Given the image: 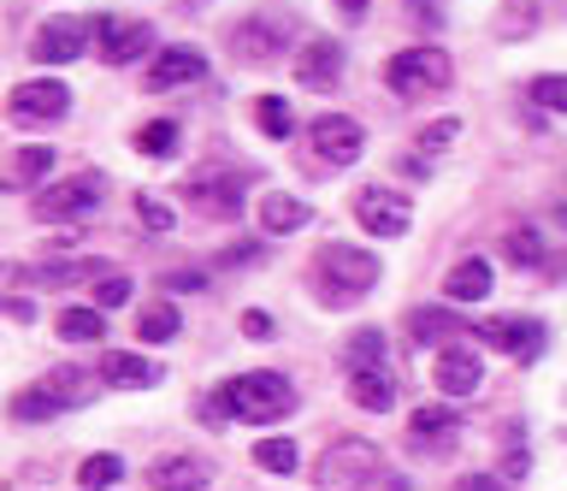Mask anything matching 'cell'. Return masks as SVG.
<instances>
[{"mask_svg": "<svg viewBox=\"0 0 567 491\" xmlns=\"http://www.w3.org/2000/svg\"><path fill=\"white\" fill-rule=\"evenodd\" d=\"M432 379H437L443 397H478V385H485V361H478L467 344H443L437 361H432Z\"/></svg>", "mask_w": 567, "mask_h": 491, "instance_id": "cell-12", "label": "cell"}, {"mask_svg": "<svg viewBox=\"0 0 567 491\" xmlns=\"http://www.w3.org/2000/svg\"><path fill=\"white\" fill-rule=\"evenodd\" d=\"M136 149L148 154V161H166V154L177 149V125H172V119H154V125H142V131H136Z\"/></svg>", "mask_w": 567, "mask_h": 491, "instance_id": "cell-33", "label": "cell"}, {"mask_svg": "<svg viewBox=\"0 0 567 491\" xmlns=\"http://www.w3.org/2000/svg\"><path fill=\"white\" fill-rule=\"evenodd\" d=\"M243 331H248V338H255V344H266V338H272V314L248 308V314H243Z\"/></svg>", "mask_w": 567, "mask_h": 491, "instance_id": "cell-41", "label": "cell"}, {"mask_svg": "<svg viewBox=\"0 0 567 491\" xmlns=\"http://www.w3.org/2000/svg\"><path fill=\"white\" fill-rule=\"evenodd\" d=\"M207 72V60L195 48H159L154 65H148V90H172V83H195Z\"/></svg>", "mask_w": 567, "mask_h": 491, "instance_id": "cell-20", "label": "cell"}, {"mask_svg": "<svg viewBox=\"0 0 567 491\" xmlns=\"http://www.w3.org/2000/svg\"><path fill=\"white\" fill-rule=\"evenodd\" d=\"M118 480H124V462H118L113 450L89 456V462L78 468V485H83V491H106V485H118Z\"/></svg>", "mask_w": 567, "mask_h": 491, "instance_id": "cell-31", "label": "cell"}, {"mask_svg": "<svg viewBox=\"0 0 567 491\" xmlns=\"http://www.w3.org/2000/svg\"><path fill=\"white\" fill-rule=\"evenodd\" d=\"M503 255L514 260V267H544V237L532 232V225H514V232H503Z\"/></svg>", "mask_w": 567, "mask_h": 491, "instance_id": "cell-29", "label": "cell"}, {"mask_svg": "<svg viewBox=\"0 0 567 491\" xmlns=\"http://www.w3.org/2000/svg\"><path fill=\"white\" fill-rule=\"evenodd\" d=\"M308 219H313V214H308V202H301V196H284V190H278V196H266V202H260V225H266V237L301 232Z\"/></svg>", "mask_w": 567, "mask_h": 491, "instance_id": "cell-23", "label": "cell"}, {"mask_svg": "<svg viewBox=\"0 0 567 491\" xmlns=\"http://www.w3.org/2000/svg\"><path fill=\"white\" fill-rule=\"evenodd\" d=\"M538 24V12L532 7H503V19H496V30H503V37H514V30H532Z\"/></svg>", "mask_w": 567, "mask_h": 491, "instance_id": "cell-40", "label": "cell"}, {"mask_svg": "<svg viewBox=\"0 0 567 491\" xmlns=\"http://www.w3.org/2000/svg\"><path fill=\"white\" fill-rule=\"evenodd\" d=\"M526 95L538 101V108H549V113H567V78H561V72L532 78V83H526Z\"/></svg>", "mask_w": 567, "mask_h": 491, "instance_id": "cell-36", "label": "cell"}, {"mask_svg": "<svg viewBox=\"0 0 567 491\" xmlns=\"http://www.w3.org/2000/svg\"><path fill=\"white\" fill-rule=\"evenodd\" d=\"M296 37V19L290 12H266V19H243L237 30H230V54L248 60V65H266L278 60V48Z\"/></svg>", "mask_w": 567, "mask_h": 491, "instance_id": "cell-6", "label": "cell"}, {"mask_svg": "<svg viewBox=\"0 0 567 491\" xmlns=\"http://www.w3.org/2000/svg\"><path fill=\"white\" fill-rule=\"evenodd\" d=\"M443 296H450V303H485V296H491V260L485 255L455 260L450 278H443Z\"/></svg>", "mask_w": 567, "mask_h": 491, "instance_id": "cell-21", "label": "cell"}, {"mask_svg": "<svg viewBox=\"0 0 567 491\" xmlns=\"http://www.w3.org/2000/svg\"><path fill=\"white\" fill-rule=\"evenodd\" d=\"M136 338L142 344H172L177 338V308L172 303H148V308H142V320H136Z\"/></svg>", "mask_w": 567, "mask_h": 491, "instance_id": "cell-30", "label": "cell"}, {"mask_svg": "<svg viewBox=\"0 0 567 491\" xmlns=\"http://www.w3.org/2000/svg\"><path fill=\"white\" fill-rule=\"evenodd\" d=\"M408 331H414L420 349H425V344L443 349V344H455V331H467V326H461L450 308H414V314H408Z\"/></svg>", "mask_w": 567, "mask_h": 491, "instance_id": "cell-24", "label": "cell"}, {"mask_svg": "<svg viewBox=\"0 0 567 491\" xmlns=\"http://www.w3.org/2000/svg\"><path fill=\"white\" fill-rule=\"evenodd\" d=\"M101 30H95V48H101V60L106 65H131V60H142L154 48V30L142 24V19H95Z\"/></svg>", "mask_w": 567, "mask_h": 491, "instance_id": "cell-13", "label": "cell"}, {"mask_svg": "<svg viewBox=\"0 0 567 491\" xmlns=\"http://www.w3.org/2000/svg\"><path fill=\"white\" fill-rule=\"evenodd\" d=\"M219 260H225V267H248V260H260V249H255V243H248V249H225Z\"/></svg>", "mask_w": 567, "mask_h": 491, "instance_id": "cell-45", "label": "cell"}, {"mask_svg": "<svg viewBox=\"0 0 567 491\" xmlns=\"http://www.w3.org/2000/svg\"><path fill=\"white\" fill-rule=\"evenodd\" d=\"M349 397H354V409L384 415V409H396V379L384 367H349Z\"/></svg>", "mask_w": 567, "mask_h": 491, "instance_id": "cell-18", "label": "cell"}, {"mask_svg": "<svg viewBox=\"0 0 567 491\" xmlns=\"http://www.w3.org/2000/svg\"><path fill=\"white\" fill-rule=\"evenodd\" d=\"M255 125H260L266 136H272V143H290V136H296V113H290V101H284V95H260V101H255Z\"/></svg>", "mask_w": 567, "mask_h": 491, "instance_id": "cell-26", "label": "cell"}, {"mask_svg": "<svg viewBox=\"0 0 567 491\" xmlns=\"http://www.w3.org/2000/svg\"><path fill=\"white\" fill-rule=\"evenodd\" d=\"M508 480H491V473H473V480H461L455 491H503Z\"/></svg>", "mask_w": 567, "mask_h": 491, "instance_id": "cell-44", "label": "cell"}, {"mask_svg": "<svg viewBox=\"0 0 567 491\" xmlns=\"http://www.w3.org/2000/svg\"><path fill=\"white\" fill-rule=\"evenodd\" d=\"M337 78H343V48H337V42L296 48V83H308V90H331Z\"/></svg>", "mask_w": 567, "mask_h": 491, "instance_id": "cell-16", "label": "cell"}, {"mask_svg": "<svg viewBox=\"0 0 567 491\" xmlns=\"http://www.w3.org/2000/svg\"><path fill=\"white\" fill-rule=\"evenodd\" d=\"M95 379L101 374H83V367H53L42 379V391L60 402V409H89V402H95Z\"/></svg>", "mask_w": 567, "mask_h": 491, "instance_id": "cell-22", "label": "cell"}, {"mask_svg": "<svg viewBox=\"0 0 567 491\" xmlns=\"http://www.w3.org/2000/svg\"><path fill=\"white\" fill-rule=\"evenodd\" d=\"M455 438H461V415L455 409H414V420H408V444H414L420 456L455 450Z\"/></svg>", "mask_w": 567, "mask_h": 491, "instance_id": "cell-15", "label": "cell"}, {"mask_svg": "<svg viewBox=\"0 0 567 491\" xmlns=\"http://www.w3.org/2000/svg\"><path fill=\"white\" fill-rule=\"evenodd\" d=\"M53 331H60L65 344H95L106 331V320H101V308H65L60 320H53Z\"/></svg>", "mask_w": 567, "mask_h": 491, "instance_id": "cell-28", "label": "cell"}, {"mask_svg": "<svg viewBox=\"0 0 567 491\" xmlns=\"http://www.w3.org/2000/svg\"><path fill=\"white\" fill-rule=\"evenodd\" d=\"M354 219L367 225L372 237H402L408 225H414V207H408V196L402 190H361V196H354Z\"/></svg>", "mask_w": 567, "mask_h": 491, "instance_id": "cell-11", "label": "cell"}, {"mask_svg": "<svg viewBox=\"0 0 567 491\" xmlns=\"http://www.w3.org/2000/svg\"><path fill=\"white\" fill-rule=\"evenodd\" d=\"M473 331H478V344L503 349V356H514V361H538L544 356V320H485Z\"/></svg>", "mask_w": 567, "mask_h": 491, "instance_id": "cell-14", "label": "cell"}, {"mask_svg": "<svg viewBox=\"0 0 567 491\" xmlns=\"http://www.w3.org/2000/svg\"><path fill=\"white\" fill-rule=\"evenodd\" d=\"M131 303V278L124 273H106L101 285H95V308H124Z\"/></svg>", "mask_w": 567, "mask_h": 491, "instance_id": "cell-37", "label": "cell"}, {"mask_svg": "<svg viewBox=\"0 0 567 491\" xmlns=\"http://www.w3.org/2000/svg\"><path fill=\"white\" fill-rule=\"evenodd\" d=\"M207 462H195V456H159L148 468V485L154 491H207Z\"/></svg>", "mask_w": 567, "mask_h": 491, "instance_id": "cell-19", "label": "cell"}, {"mask_svg": "<svg viewBox=\"0 0 567 491\" xmlns=\"http://www.w3.org/2000/svg\"><path fill=\"white\" fill-rule=\"evenodd\" d=\"M106 196V178L101 172H78V178H65V184H48L42 196H35V219H83V214H95Z\"/></svg>", "mask_w": 567, "mask_h": 491, "instance_id": "cell-5", "label": "cell"}, {"mask_svg": "<svg viewBox=\"0 0 567 491\" xmlns=\"http://www.w3.org/2000/svg\"><path fill=\"white\" fill-rule=\"evenodd\" d=\"M95 30H101V24H89V19H48V24L30 37V60H42V65L78 60L83 48L95 42Z\"/></svg>", "mask_w": 567, "mask_h": 491, "instance_id": "cell-9", "label": "cell"}, {"mask_svg": "<svg viewBox=\"0 0 567 491\" xmlns=\"http://www.w3.org/2000/svg\"><path fill=\"white\" fill-rule=\"evenodd\" d=\"M313 278H319V303L349 308L379 285V255L354 249V243H326V249L313 255Z\"/></svg>", "mask_w": 567, "mask_h": 491, "instance_id": "cell-1", "label": "cell"}, {"mask_svg": "<svg viewBox=\"0 0 567 491\" xmlns=\"http://www.w3.org/2000/svg\"><path fill=\"white\" fill-rule=\"evenodd\" d=\"M308 136H313V154L326 166H354L367 154V131H361V119H349V113H319L308 125Z\"/></svg>", "mask_w": 567, "mask_h": 491, "instance_id": "cell-7", "label": "cell"}, {"mask_svg": "<svg viewBox=\"0 0 567 491\" xmlns=\"http://www.w3.org/2000/svg\"><path fill=\"white\" fill-rule=\"evenodd\" d=\"M538 273H544V278H556V285H561V278H567V255H549Z\"/></svg>", "mask_w": 567, "mask_h": 491, "instance_id": "cell-46", "label": "cell"}, {"mask_svg": "<svg viewBox=\"0 0 567 491\" xmlns=\"http://www.w3.org/2000/svg\"><path fill=\"white\" fill-rule=\"evenodd\" d=\"M95 374H101L106 385H118V391H148V385H159V367L142 361V356H131V349H106Z\"/></svg>", "mask_w": 567, "mask_h": 491, "instance_id": "cell-17", "label": "cell"}, {"mask_svg": "<svg viewBox=\"0 0 567 491\" xmlns=\"http://www.w3.org/2000/svg\"><path fill=\"white\" fill-rule=\"evenodd\" d=\"M337 7H343V19H367L372 0H337Z\"/></svg>", "mask_w": 567, "mask_h": 491, "instance_id": "cell-48", "label": "cell"}, {"mask_svg": "<svg viewBox=\"0 0 567 491\" xmlns=\"http://www.w3.org/2000/svg\"><path fill=\"white\" fill-rule=\"evenodd\" d=\"M159 285L184 296V290H207V278H202V273H166V278H159Z\"/></svg>", "mask_w": 567, "mask_h": 491, "instance_id": "cell-42", "label": "cell"}, {"mask_svg": "<svg viewBox=\"0 0 567 491\" xmlns=\"http://www.w3.org/2000/svg\"><path fill=\"white\" fill-rule=\"evenodd\" d=\"M219 402L237 420H248V427H266V420H278V415H290L296 409V385L284 379V374H237V379H225V391Z\"/></svg>", "mask_w": 567, "mask_h": 491, "instance_id": "cell-2", "label": "cell"}, {"mask_svg": "<svg viewBox=\"0 0 567 491\" xmlns=\"http://www.w3.org/2000/svg\"><path fill=\"white\" fill-rule=\"evenodd\" d=\"M526 468H532V456H526V444L503 456V480H526Z\"/></svg>", "mask_w": 567, "mask_h": 491, "instance_id": "cell-43", "label": "cell"}, {"mask_svg": "<svg viewBox=\"0 0 567 491\" xmlns=\"http://www.w3.org/2000/svg\"><path fill=\"white\" fill-rule=\"evenodd\" d=\"M379 480V450L367 438H337V444L319 456V473H313V491H367Z\"/></svg>", "mask_w": 567, "mask_h": 491, "instance_id": "cell-3", "label": "cell"}, {"mask_svg": "<svg viewBox=\"0 0 567 491\" xmlns=\"http://www.w3.org/2000/svg\"><path fill=\"white\" fill-rule=\"evenodd\" d=\"M255 462H260L266 473H296V444H290V438H260V444H255Z\"/></svg>", "mask_w": 567, "mask_h": 491, "instance_id": "cell-34", "label": "cell"}, {"mask_svg": "<svg viewBox=\"0 0 567 491\" xmlns=\"http://www.w3.org/2000/svg\"><path fill=\"white\" fill-rule=\"evenodd\" d=\"M53 415H60V402H53L42 385H30V391L12 397V420H53Z\"/></svg>", "mask_w": 567, "mask_h": 491, "instance_id": "cell-35", "label": "cell"}, {"mask_svg": "<svg viewBox=\"0 0 567 491\" xmlns=\"http://www.w3.org/2000/svg\"><path fill=\"white\" fill-rule=\"evenodd\" d=\"M450 78H455V65L443 48H402V54L384 65V83L396 95H437V90H450Z\"/></svg>", "mask_w": 567, "mask_h": 491, "instance_id": "cell-4", "label": "cell"}, {"mask_svg": "<svg viewBox=\"0 0 567 491\" xmlns=\"http://www.w3.org/2000/svg\"><path fill=\"white\" fill-rule=\"evenodd\" d=\"M343 356H349V367H384V331H379V326H361V331L349 338Z\"/></svg>", "mask_w": 567, "mask_h": 491, "instance_id": "cell-32", "label": "cell"}, {"mask_svg": "<svg viewBox=\"0 0 567 491\" xmlns=\"http://www.w3.org/2000/svg\"><path fill=\"white\" fill-rule=\"evenodd\" d=\"M7 314H12V320H35V308L24 303V296H12V303H7Z\"/></svg>", "mask_w": 567, "mask_h": 491, "instance_id": "cell-47", "label": "cell"}, {"mask_svg": "<svg viewBox=\"0 0 567 491\" xmlns=\"http://www.w3.org/2000/svg\"><path fill=\"white\" fill-rule=\"evenodd\" d=\"M106 273H113L106 260H71V267H60V260H53V267H42V285H48V290H65V285H101Z\"/></svg>", "mask_w": 567, "mask_h": 491, "instance_id": "cell-27", "label": "cell"}, {"mask_svg": "<svg viewBox=\"0 0 567 491\" xmlns=\"http://www.w3.org/2000/svg\"><path fill=\"white\" fill-rule=\"evenodd\" d=\"M455 131H461L455 119H437V125H425V131H420V149H425V154L450 149V143H455Z\"/></svg>", "mask_w": 567, "mask_h": 491, "instance_id": "cell-39", "label": "cell"}, {"mask_svg": "<svg viewBox=\"0 0 567 491\" xmlns=\"http://www.w3.org/2000/svg\"><path fill=\"white\" fill-rule=\"evenodd\" d=\"M48 172H53V149L48 143H24V149L12 154V184L18 190H35Z\"/></svg>", "mask_w": 567, "mask_h": 491, "instance_id": "cell-25", "label": "cell"}, {"mask_svg": "<svg viewBox=\"0 0 567 491\" xmlns=\"http://www.w3.org/2000/svg\"><path fill=\"white\" fill-rule=\"evenodd\" d=\"M184 196H189L195 214H207V219H237L243 214V178L237 172H195L184 184Z\"/></svg>", "mask_w": 567, "mask_h": 491, "instance_id": "cell-10", "label": "cell"}, {"mask_svg": "<svg viewBox=\"0 0 567 491\" xmlns=\"http://www.w3.org/2000/svg\"><path fill=\"white\" fill-rule=\"evenodd\" d=\"M65 108H71V90H65V83H53V78L18 83L12 101H7L12 125H53V119H65Z\"/></svg>", "mask_w": 567, "mask_h": 491, "instance_id": "cell-8", "label": "cell"}, {"mask_svg": "<svg viewBox=\"0 0 567 491\" xmlns=\"http://www.w3.org/2000/svg\"><path fill=\"white\" fill-rule=\"evenodd\" d=\"M136 219L148 225V232H159V237L172 232V207H166V202H154V196H136Z\"/></svg>", "mask_w": 567, "mask_h": 491, "instance_id": "cell-38", "label": "cell"}]
</instances>
